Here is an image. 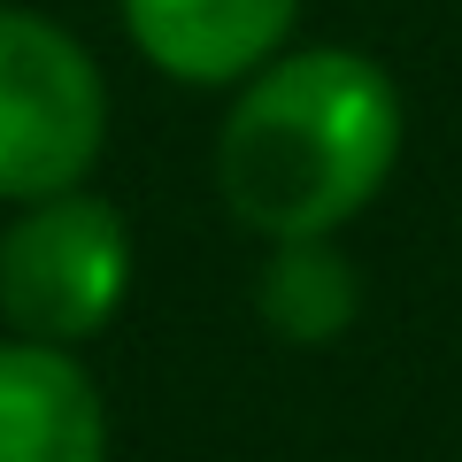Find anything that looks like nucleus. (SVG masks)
<instances>
[{
    "label": "nucleus",
    "instance_id": "obj_1",
    "mask_svg": "<svg viewBox=\"0 0 462 462\" xmlns=\"http://www.w3.org/2000/svg\"><path fill=\"white\" fill-rule=\"evenodd\" d=\"M401 154V93L370 54L309 47L263 62L216 139V185L263 239H331L363 216Z\"/></svg>",
    "mask_w": 462,
    "mask_h": 462
},
{
    "label": "nucleus",
    "instance_id": "obj_2",
    "mask_svg": "<svg viewBox=\"0 0 462 462\" xmlns=\"http://www.w3.org/2000/svg\"><path fill=\"white\" fill-rule=\"evenodd\" d=\"M108 139L100 69L62 23L0 8V200L78 193Z\"/></svg>",
    "mask_w": 462,
    "mask_h": 462
},
{
    "label": "nucleus",
    "instance_id": "obj_3",
    "mask_svg": "<svg viewBox=\"0 0 462 462\" xmlns=\"http://www.w3.org/2000/svg\"><path fill=\"white\" fill-rule=\"evenodd\" d=\"M132 293V231L108 200L54 193L0 231V316L16 339L78 346L116 324Z\"/></svg>",
    "mask_w": 462,
    "mask_h": 462
},
{
    "label": "nucleus",
    "instance_id": "obj_4",
    "mask_svg": "<svg viewBox=\"0 0 462 462\" xmlns=\"http://www.w3.org/2000/svg\"><path fill=\"white\" fill-rule=\"evenodd\" d=\"M300 0H124V32L178 85H239L285 47Z\"/></svg>",
    "mask_w": 462,
    "mask_h": 462
},
{
    "label": "nucleus",
    "instance_id": "obj_5",
    "mask_svg": "<svg viewBox=\"0 0 462 462\" xmlns=\"http://www.w3.org/2000/svg\"><path fill=\"white\" fill-rule=\"evenodd\" d=\"M0 462H108V416L69 346L0 339Z\"/></svg>",
    "mask_w": 462,
    "mask_h": 462
},
{
    "label": "nucleus",
    "instance_id": "obj_6",
    "mask_svg": "<svg viewBox=\"0 0 462 462\" xmlns=\"http://www.w3.org/2000/svg\"><path fill=\"white\" fill-rule=\"evenodd\" d=\"M254 309H263V324L278 331V339L324 346V339H339V331L355 324L363 285H355L346 254H331V239H285L278 263L254 285Z\"/></svg>",
    "mask_w": 462,
    "mask_h": 462
}]
</instances>
